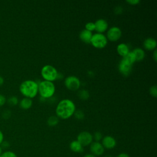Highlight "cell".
Segmentation results:
<instances>
[{
	"label": "cell",
	"instance_id": "cell-1",
	"mask_svg": "<svg viewBox=\"0 0 157 157\" xmlns=\"http://www.w3.org/2000/svg\"><path fill=\"white\" fill-rule=\"evenodd\" d=\"M75 111L74 102L68 99H64L59 102L56 107V114L58 118L66 120L71 117Z\"/></svg>",
	"mask_w": 157,
	"mask_h": 157
},
{
	"label": "cell",
	"instance_id": "cell-2",
	"mask_svg": "<svg viewBox=\"0 0 157 157\" xmlns=\"http://www.w3.org/2000/svg\"><path fill=\"white\" fill-rule=\"evenodd\" d=\"M19 90L25 98H33L38 93V83L32 80H26L21 83Z\"/></svg>",
	"mask_w": 157,
	"mask_h": 157
},
{
	"label": "cell",
	"instance_id": "cell-3",
	"mask_svg": "<svg viewBox=\"0 0 157 157\" xmlns=\"http://www.w3.org/2000/svg\"><path fill=\"white\" fill-rule=\"evenodd\" d=\"M55 92V86L52 82L41 81L38 83V93L45 99L52 98Z\"/></svg>",
	"mask_w": 157,
	"mask_h": 157
},
{
	"label": "cell",
	"instance_id": "cell-4",
	"mask_svg": "<svg viewBox=\"0 0 157 157\" xmlns=\"http://www.w3.org/2000/svg\"><path fill=\"white\" fill-rule=\"evenodd\" d=\"M40 72L42 77L45 81L52 82L53 81L57 80L58 72L56 69L52 65H45L41 69Z\"/></svg>",
	"mask_w": 157,
	"mask_h": 157
},
{
	"label": "cell",
	"instance_id": "cell-5",
	"mask_svg": "<svg viewBox=\"0 0 157 157\" xmlns=\"http://www.w3.org/2000/svg\"><path fill=\"white\" fill-rule=\"evenodd\" d=\"M107 39L105 35L101 33H95L93 34L90 44L96 48H103L107 44Z\"/></svg>",
	"mask_w": 157,
	"mask_h": 157
},
{
	"label": "cell",
	"instance_id": "cell-6",
	"mask_svg": "<svg viewBox=\"0 0 157 157\" xmlns=\"http://www.w3.org/2000/svg\"><path fill=\"white\" fill-rule=\"evenodd\" d=\"M80 85L81 82L79 78L76 76L70 75L64 79V85L69 90H78L80 87Z\"/></svg>",
	"mask_w": 157,
	"mask_h": 157
},
{
	"label": "cell",
	"instance_id": "cell-7",
	"mask_svg": "<svg viewBox=\"0 0 157 157\" xmlns=\"http://www.w3.org/2000/svg\"><path fill=\"white\" fill-rule=\"evenodd\" d=\"M93 135L88 131H82L78 134L77 140L83 146H88L93 142Z\"/></svg>",
	"mask_w": 157,
	"mask_h": 157
},
{
	"label": "cell",
	"instance_id": "cell-8",
	"mask_svg": "<svg viewBox=\"0 0 157 157\" xmlns=\"http://www.w3.org/2000/svg\"><path fill=\"white\" fill-rule=\"evenodd\" d=\"M121 36V31L120 28L117 26H113L108 29L106 37L107 40L111 42H116L120 39Z\"/></svg>",
	"mask_w": 157,
	"mask_h": 157
},
{
	"label": "cell",
	"instance_id": "cell-9",
	"mask_svg": "<svg viewBox=\"0 0 157 157\" xmlns=\"http://www.w3.org/2000/svg\"><path fill=\"white\" fill-rule=\"evenodd\" d=\"M132 65L129 64L124 60L121 59L118 64V71L123 76H128L132 71Z\"/></svg>",
	"mask_w": 157,
	"mask_h": 157
},
{
	"label": "cell",
	"instance_id": "cell-10",
	"mask_svg": "<svg viewBox=\"0 0 157 157\" xmlns=\"http://www.w3.org/2000/svg\"><path fill=\"white\" fill-rule=\"evenodd\" d=\"M90 151L94 156H101L104 152V148L99 142H93L90 144Z\"/></svg>",
	"mask_w": 157,
	"mask_h": 157
},
{
	"label": "cell",
	"instance_id": "cell-11",
	"mask_svg": "<svg viewBox=\"0 0 157 157\" xmlns=\"http://www.w3.org/2000/svg\"><path fill=\"white\" fill-rule=\"evenodd\" d=\"M101 144L102 145L104 148L112 149L116 146L117 142L115 138L113 137L112 136H106L102 138Z\"/></svg>",
	"mask_w": 157,
	"mask_h": 157
},
{
	"label": "cell",
	"instance_id": "cell-12",
	"mask_svg": "<svg viewBox=\"0 0 157 157\" xmlns=\"http://www.w3.org/2000/svg\"><path fill=\"white\" fill-rule=\"evenodd\" d=\"M95 26V31H96L97 33H101L105 32L108 28V23L106 20L104 19H98L94 23Z\"/></svg>",
	"mask_w": 157,
	"mask_h": 157
},
{
	"label": "cell",
	"instance_id": "cell-13",
	"mask_svg": "<svg viewBox=\"0 0 157 157\" xmlns=\"http://www.w3.org/2000/svg\"><path fill=\"white\" fill-rule=\"evenodd\" d=\"M143 45L144 47L147 50H154L156 49L157 42L155 39L149 37L145 39Z\"/></svg>",
	"mask_w": 157,
	"mask_h": 157
},
{
	"label": "cell",
	"instance_id": "cell-14",
	"mask_svg": "<svg viewBox=\"0 0 157 157\" xmlns=\"http://www.w3.org/2000/svg\"><path fill=\"white\" fill-rule=\"evenodd\" d=\"M92 36V33L86 29H83L79 34V37L80 40L86 44H90Z\"/></svg>",
	"mask_w": 157,
	"mask_h": 157
},
{
	"label": "cell",
	"instance_id": "cell-15",
	"mask_svg": "<svg viewBox=\"0 0 157 157\" xmlns=\"http://www.w3.org/2000/svg\"><path fill=\"white\" fill-rule=\"evenodd\" d=\"M117 53L122 57L125 56L129 52V47L128 46L124 43H121L118 45L117 47Z\"/></svg>",
	"mask_w": 157,
	"mask_h": 157
},
{
	"label": "cell",
	"instance_id": "cell-16",
	"mask_svg": "<svg viewBox=\"0 0 157 157\" xmlns=\"http://www.w3.org/2000/svg\"><path fill=\"white\" fill-rule=\"evenodd\" d=\"M33 105V101L32 99L28 98H23L21 99L19 102V105L20 108L24 110L29 109Z\"/></svg>",
	"mask_w": 157,
	"mask_h": 157
},
{
	"label": "cell",
	"instance_id": "cell-17",
	"mask_svg": "<svg viewBox=\"0 0 157 157\" xmlns=\"http://www.w3.org/2000/svg\"><path fill=\"white\" fill-rule=\"evenodd\" d=\"M69 147L71 151L75 153H81L83 151V146L77 140L72 141L69 145Z\"/></svg>",
	"mask_w": 157,
	"mask_h": 157
},
{
	"label": "cell",
	"instance_id": "cell-18",
	"mask_svg": "<svg viewBox=\"0 0 157 157\" xmlns=\"http://www.w3.org/2000/svg\"><path fill=\"white\" fill-rule=\"evenodd\" d=\"M136 57V61H140L145 58V52L141 48H136L132 50Z\"/></svg>",
	"mask_w": 157,
	"mask_h": 157
},
{
	"label": "cell",
	"instance_id": "cell-19",
	"mask_svg": "<svg viewBox=\"0 0 157 157\" xmlns=\"http://www.w3.org/2000/svg\"><path fill=\"white\" fill-rule=\"evenodd\" d=\"M122 59L131 65L136 62V57L132 52H129L125 56L123 57Z\"/></svg>",
	"mask_w": 157,
	"mask_h": 157
},
{
	"label": "cell",
	"instance_id": "cell-20",
	"mask_svg": "<svg viewBox=\"0 0 157 157\" xmlns=\"http://www.w3.org/2000/svg\"><path fill=\"white\" fill-rule=\"evenodd\" d=\"M77 95H78V97L80 99L84 100V101L88 99L89 98V97H90L89 92L87 90H85V89L80 90L78 91Z\"/></svg>",
	"mask_w": 157,
	"mask_h": 157
},
{
	"label": "cell",
	"instance_id": "cell-21",
	"mask_svg": "<svg viewBox=\"0 0 157 157\" xmlns=\"http://www.w3.org/2000/svg\"><path fill=\"white\" fill-rule=\"evenodd\" d=\"M59 123V118L56 116H50L48 118L47 123L49 126H55Z\"/></svg>",
	"mask_w": 157,
	"mask_h": 157
},
{
	"label": "cell",
	"instance_id": "cell-22",
	"mask_svg": "<svg viewBox=\"0 0 157 157\" xmlns=\"http://www.w3.org/2000/svg\"><path fill=\"white\" fill-rule=\"evenodd\" d=\"M7 103L10 105H16L18 103V99L17 97L15 96H10L7 100Z\"/></svg>",
	"mask_w": 157,
	"mask_h": 157
},
{
	"label": "cell",
	"instance_id": "cell-23",
	"mask_svg": "<svg viewBox=\"0 0 157 157\" xmlns=\"http://www.w3.org/2000/svg\"><path fill=\"white\" fill-rule=\"evenodd\" d=\"M74 117L77 120H83L85 117V114H84V112L81 110H75L74 113Z\"/></svg>",
	"mask_w": 157,
	"mask_h": 157
},
{
	"label": "cell",
	"instance_id": "cell-24",
	"mask_svg": "<svg viewBox=\"0 0 157 157\" xmlns=\"http://www.w3.org/2000/svg\"><path fill=\"white\" fill-rule=\"evenodd\" d=\"M0 157H17V156L14 152L7 150L2 152Z\"/></svg>",
	"mask_w": 157,
	"mask_h": 157
},
{
	"label": "cell",
	"instance_id": "cell-25",
	"mask_svg": "<svg viewBox=\"0 0 157 157\" xmlns=\"http://www.w3.org/2000/svg\"><path fill=\"white\" fill-rule=\"evenodd\" d=\"M85 28L86 30L90 31L92 33V31L95 30V26H94V23L93 22H88L85 24Z\"/></svg>",
	"mask_w": 157,
	"mask_h": 157
},
{
	"label": "cell",
	"instance_id": "cell-26",
	"mask_svg": "<svg viewBox=\"0 0 157 157\" xmlns=\"http://www.w3.org/2000/svg\"><path fill=\"white\" fill-rule=\"evenodd\" d=\"M93 138L95 140V142H99L102 139V134L99 131H96L94 132V135L93 136Z\"/></svg>",
	"mask_w": 157,
	"mask_h": 157
},
{
	"label": "cell",
	"instance_id": "cell-27",
	"mask_svg": "<svg viewBox=\"0 0 157 157\" xmlns=\"http://www.w3.org/2000/svg\"><path fill=\"white\" fill-rule=\"evenodd\" d=\"M149 92H150V94L154 98H156L157 96V87L156 85H153V86H151L150 88V90H149Z\"/></svg>",
	"mask_w": 157,
	"mask_h": 157
},
{
	"label": "cell",
	"instance_id": "cell-28",
	"mask_svg": "<svg viewBox=\"0 0 157 157\" xmlns=\"http://www.w3.org/2000/svg\"><path fill=\"white\" fill-rule=\"evenodd\" d=\"M11 111L10 110H7V109H6V110H4L3 112H2V117L4 118H5V119H8V118H9L10 117V116H11Z\"/></svg>",
	"mask_w": 157,
	"mask_h": 157
},
{
	"label": "cell",
	"instance_id": "cell-29",
	"mask_svg": "<svg viewBox=\"0 0 157 157\" xmlns=\"http://www.w3.org/2000/svg\"><path fill=\"white\" fill-rule=\"evenodd\" d=\"M123 7L121 6H117L114 9V12L117 15H120L123 12Z\"/></svg>",
	"mask_w": 157,
	"mask_h": 157
},
{
	"label": "cell",
	"instance_id": "cell-30",
	"mask_svg": "<svg viewBox=\"0 0 157 157\" xmlns=\"http://www.w3.org/2000/svg\"><path fill=\"white\" fill-rule=\"evenodd\" d=\"M6 101H7V99L5 97V96L2 94H0V106L4 105Z\"/></svg>",
	"mask_w": 157,
	"mask_h": 157
},
{
	"label": "cell",
	"instance_id": "cell-31",
	"mask_svg": "<svg viewBox=\"0 0 157 157\" xmlns=\"http://www.w3.org/2000/svg\"><path fill=\"white\" fill-rule=\"evenodd\" d=\"M0 146L2 148V149H6L10 147V144L7 141H3L2 142V144L0 145Z\"/></svg>",
	"mask_w": 157,
	"mask_h": 157
},
{
	"label": "cell",
	"instance_id": "cell-32",
	"mask_svg": "<svg viewBox=\"0 0 157 157\" xmlns=\"http://www.w3.org/2000/svg\"><path fill=\"white\" fill-rule=\"evenodd\" d=\"M130 5H137L140 3V0H128L126 1Z\"/></svg>",
	"mask_w": 157,
	"mask_h": 157
},
{
	"label": "cell",
	"instance_id": "cell-33",
	"mask_svg": "<svg viewBox=\"0 0 157 157\" xmlns=\"http://www.w3.org/2000/svg\"><path fill=\"white\" fill-rule=\"evenodd\" d=\"M153 59H154V61H155V62L157 61V51H156V49L154 50V51H153Z\"/></svg>",
	"mask_w": 157,
	"mask_h": 157
},
{
	"label": "cell",
	"instance_id": "cell-34",
	"mask_svg": "<svg viewBox=\"0 0 157 157\" xmlns=\"http://www.w3.org/2000/svg\"><path fill=\"white\" fill-rule=\"evenodd\" d=\"M116 157H129V156L127 153H120L119 155H118Z\"/></svg>",
	"mask_w": 157,
	"mask_h": 157
},
{
	"label": "cell",
	"instance_id": "cell-35",
	"mask_svg": "<svg viewBox=\"0 0 157 157\" xmlns=\"http://www.w3.org/2000/svg\"><path fill=\"white\" fill-rule=\"evenodd\" d=\"M3 141H4V134L0 130V145L2 144Z\"/></svg>",
	"mask_w": 157,
	"mask_h": 157
},
{
	"label": "cell",
	"instance_id": "cell-36",
	"mask_svg": "<svg viewBox=\"0 0 157 157\" xmlns=\"http://www.w3.org/2000/svg\"><path fill=\"white\" fill-rule=\"evenodd\" d=\"M4 82V79L3 77H2V76L0 75V86H1L2 85H3Z\"/></svg>",
	"mask_w": 157,
	"mask_h": 157
},
{
	"label": "cell",
	"instance_id": "cell-37",
	"mask_svg": "<svg viewBox=\"0 0 157 157\" xmlns=\"http://www.w3.org/2000/svg\"><path fill=\"white\" fill-rule=\"evenodd\" d=\"M83 157H96L93 154H86Z\"/></svg>",
	"mask_w": 157,
	"mask_h": 157
},
{
	"label": "cell",
	"instance_id": "cell-38",
	"mask_svg": "<svg viewBox=\"0 0 157 157\" xmlns=\"http://www.w3.org/2000/svg\"><path fill=\"white\" fill-rule=\"evenodd\" d=\"M2 153V148H1V146H0V156L1 155Z\"/></svg>",
	"mask_w": 157,
	"mask_h": 157
}]
</instances>
